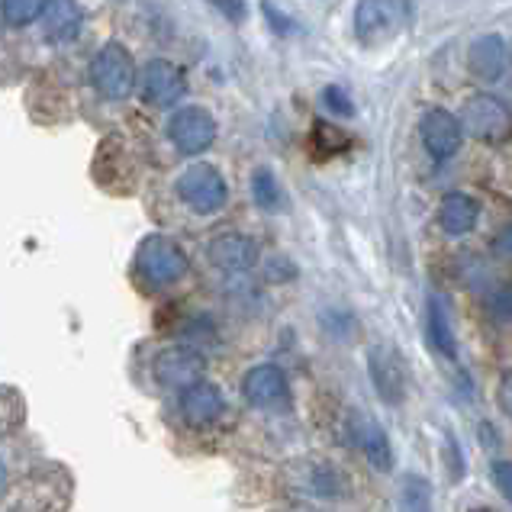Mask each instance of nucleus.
<instances>
[{"label": "nucleus", "instance_id": "f257e3e1", "mask_svg": "<svg viewBox=\"0 0 512 512\" xmlns=\"http://www.w3.org/2000/svg\"><path fill=\"white\" fill-rule=\"evenodd\" d=\"M190 271V258L181 248V242H174L171 236L152 232L145 236L136 248V274L142 277V284H149L152 290L174 287L184 281Z\"/></svg>", "mask_w": 512, "mask_h": 512}, {"label": "nucleus", "instance_id": "f8f14e48", "mask_svg": "<svg viewBox=\"0 0 512 512\" xmlns=\"http://www.w3.org/2000/svg\"><path fill=\"white\" fill-rule=\"evenodd\" d=\"M210 265L226 274H245L258 265V242L242 232H219L207 245Z\"/></svg>", "mask_w": 512, "mask_h": 512}, {"label": "nucleus", "instance_id": "6ab92c4d", "mask_svg": "<svg viewBox=\"0 0 512 512\" xmlns=\"http://www.w3.org/2000/svg\"><path fill=\"white\" fill-rule=\"evenodd\" d=\"M429 339L438 355H445L448 361L458 358V339H455V326H451L448 306L435 294L429 297Z\"/></svg>", "mask_w": 512, "mask_h": 512}, {"label": "nucleus", "instance_id": "9b49d317", "mask_svg": "<svg viewBox=\"0 0 512 512\" xmlns=\"http://www.w3.org/2000/svg\"><path fill=\"white\" fill-rule=\"evenodd\" d=\"M242 397L248 406H255V409L284 406L290 397L287 374L277 368V364H255V368H248L242 377Z\"/></svg>", "mask_w": 512, "mask_h": 512}, {"label": "nucleus", "instance_id": "a211bd4d", "mask_svg": "<svg viewBox=\"0 0 512 512\" xmlns=\"http://www.w3.org/2000/svg\"><path fill=\"white\" fill-rule=\"evenodd\" d=\"M480 219V203L467 194H445L442 207H438V226H442L448 236H467V232L477 229Z\"/></svg>", "mask_w": 512, "mask_h": 512}, {"label": "nucleus", "instance_id": "6e6552de", "mask_svg": "<svg viewBox=\"0 0 512 512\" xmlns=\"http://www.w3.org/2000/svg\"><path fill=\"white\" fill-rule=\"evenodd\" d=\"M136 84H139V94L145 104L162 107V110L174 107L187 94V81L181 75V68L171 65L168 58H152V62L142 68Z\"/></svg>", "mask_w": 512, "mask_h": 512}, {"label": "nucleus", "instance_id": "9d476101", "mask_svg": "<svg viewBox=\"0 0 512 512\" xmlns=\"http://www.w3.org/2000/svg\"><path fill=\"white\" fill-rule=\"evenodd\" d=\"M178 409H181V416L187 426H194V429H207L213 426V422L223 419L226 413V397H223V390H219L213 380H197V384H190L181 390V397H178Z\"/></svg>", "mask_w": 512, "mask_h": 512}, {"label": "nucleus", "instance_id": "f3484780", "mask_svg": "<svg viewBox=\"0 0 512 512\" xmlns=\"http://www.w3.org/2000/svg\"><path fill=\"white\" fill-rule=\"evenodd\" d=\"M303 490L310 496H316V500H345V496L351 493V484L335 464L316 461V464H306Z\"/></svg>", "mask_w": 512, "mask_h": 512}, {"label": "nucleus", "instance_id": "412c9836", "mask_svg": "<svg viewBox=\"0 0 512 512\" xmlns=\"http://www.w3.org/2000/svg\"><path fill=\"white\" fill-rule=\"evenodd\" d=\"M252 197L265 213H281L287 207L284 187H281V181H277V174L271 168H258L252 174Z\"/></svg>", "mask_w": 512, "mask_h": 512}, {"label": "nucleus", "instance_id": "cd10ccee", "mask_svg": "<svg viewBox=\"0 0 512 512\" xmlns=\"http://www.w3.org/2000/svg\"><path fill=\"white\" fill-rule=\"evenodd\" d=\"M496 403H500V409L512 419V368L503 371L500 384H496Z\"/></svg>", "mask_w": 512, "mask_h": 512}, {"label": "nucleus", "instance_id": "4be33fe9", "mask_svg": "<svg viewBox=\"0 0 512 512\" xmlns=\"http://www.w3.org/2000/svg\"><path fill=\"white\" fill-rule=\"evenodd\" d=\"M400 509L403 512H432V484L419 474H406L400 484Z\"/></svg>", "mask_w": 512, "mask_h": 512}, {"label": "nucleus", "instance_id": "b1692460", "mask_svg": "<svg viewBox=\"0 0 512 512\" xmlns=\"http://www.w3.org/2000/svg\"><path fill=\"white\" fill-rule=\"evenodd\" d=\"M487 306H490L493 319H500V323H512V284H500L496 290H490Z\"/></svg>", "mask_w": 512, "mask_h": 512}, {"label": "nucleus", "instance_id": "7ed1b4c3", "mask_svg": "<svg viewBox=\"0 0 512 512\" xmlns=\"http://www.w3.org/2000/svg\"><path fill=\"white\" fill-rule=\"evenodd\" d=\"M87 75H91L94 91L107 100H126L136 91V81H139L133 55H129V49L120 46V42H107V46L91 58Z\"/></svg>", "mask_w": 512, "mask_h": 512}, {"label": "nucleus", "instance_id": "423d86ee", "mask_svg": "<svg viewBox=\"0 0 512 512\" xmlns=\"http://www.w3.org/2000/svg\"><path fill=\"white\" fill-rule=\"evenodd\" d=\"M207 374V358L203 351L190 348V345H168L155 355L152 361V377L158 387L165 390H184L190 384H197Z\"/></svg>", "mask_w": 512, "mask_h": 512}, {"label": "nucleus", "instance_id": "2eb2a0df", "mask_svg": "<svg viewBox=\"0 0 512 512\" xmlns=\"http://www.w3.org/2000/svg\"><path fill=\"white\" fill-rule=\"evenodd\" d=\"M81 33V10L75 0H49L42 4V39L52 46H68Z\"/></svg>", "mask_w": 512, "mask_h": 512}, {"label": "nucleus", "instance_id": "7c9ffc66", "mask_svg": "<svg viewBox=\"0 0 512 512\" xmlns=\"http://www.w3.org/2000/svg\"><path fill=\"white\" fill-rule=\"evenodd\" d=\"M265 13H268V20H271V29H277V33L281 36H287V33H294V26H290V20L287 17H281V13H277L268 0H265Z\"/></svg>", "mask_w": 512, "mask_h": 512}, {"label": "nucleus", "instance_id": "dca6fc26", "mask_svg": "<svg viewBox=\"0 0 512 512\" xmlns=\"http://www.w3.org/2000/svg\"><path fill=\"white\" fill-rule=\"evenodd\" d=\"M467 68L480 81H500L509 68V49L500 36H480L467 49Z\"/></svg>", "mask_w": 512, "mask_h": 512}, {"label": "nucleus", "instance_id": "4468645a", "mask_svg": "<svg viewBox=\"0 0 512 512\" xmlns=\"http://www.w3.org/2000/svg\"><path fill=\"white\" fill-rule=\"evenodd\" d=\"M351 442L358 445V451L364 455V461H368L374 471L387 474L393 471V445H390V435L384 432V426L380 422H374L371 416H351Z\"/></svg>", "mask_w": 512, "mask_h": 512}, {"label": "nucleus", "instance_id": "393cba45", "mask_svg": "<svg viewBox=\"0 0 512 512\" xmlns=\"http://www.w3.org/2000/svg\"><path fill=\"white\" fill-rule=\"evenodd\" d=\"M490 477H493L496 490L503 493V500L512 503V461H493L490 464Z\"/></svg>", "mask_w": 512, "mask_h": 512}, {"label": "nucleus", "instance_id": "20e7f679", "mask_svg": "<svg viewBox=\"0 0 512 512\" xmlns=\"http://www.w3.org/2000/svg\"><path fill=\"white\" fill-rule=\"evenodd\" d=\"M174 190H178L184 207L200 213V216L219 213L229 200V184L223 178V171H219L216 165H207V162H194L190 168H184Z\"/></svg>", "mask_w": 512, "mask_h": 512}, {"label": "nucleus", "instance_id": "f03ea898", "mask_svg": "<svg viewBox=\"0 0 512 512\" xmlns=\"http://www.w3.org/2000/svg\"><path fill=\"white\" fill-rule=\"evenodd\" d=\"M409 17H413V7L409 0H358L355 7V36L361 46H384V42L397 39Z\"/></svg>", "mask_w": 512, "mask_h": 512}, {"label": "nucleus", "instance_id": "473e14b6", "mask_svg": "<svg viewBox=\"0 0 512 512\" xmlns=\"http://www.w3.org/2000/svg\"><path fill=\"white\" fill-rule=\"evenodd\" d=\"M474 512H487V509H474Z\"/></svg>", "mask_w": 512, "mask_h": 512}, {"label": "nucleus", "instance_id": "2f4dec72", "mask_svg": "<svg viewBox=\"0 0 512 512\" xmlns=\"http://www.w3.org/2000/svg\"><path fill=\"white\" fill-rule=\"evenodd\" d=\"M4 480H7V471H4V461H0V487H4Z\"/></svg>", "mask_w": 512, "mask_h": 512}, {"label": "nucleus", "instance_id": "5701e85b", "mask_svg": "<svg viewBox=\"0 0 512 512\" xmlns=\"http://www.w3.org/2000/svg\"><path fill=\"white\" fill-rule=\"evenodd\" d=\"M0 13L10 26H26L39 20L42 13V0H0Z\"/></svg>", "mask_w": 512, "mask_h": 512}, {"label": "nucleus", "instance_id": "aec40b11", "mask_svg": "<svg viewBox=\"0 0 512 512\" xmlns=\"http://www.w3.org/2000/svg\"><path fill=\"white\" fill-rule=\"evenodd\" d=\"M351 149V136L345 133V129L332 126L326 120H316L313 123V133H310V152L316 162H326V158H335Z\"/></svg>", "mask_w": 512, "mask_h": 512}, {"label": "nucleus", "instance_id": "0eeeda50", "mask_svg": "<svg viewBox=\"0 0 512 512\" xmlns=\"http://www.w3.org/2000/svg\"><path fill=\"white\" fill-rule=\"evenodd\" d=\"M168 139L181 155H203L216 142V120L203 107H181L168 120Z\"/></svg>", "mask_w": 512, "mask_h": 512}, {"label": "nucleus", "instance_id": "1a4fd4ad", "mask_svg": "<svg viewBox=\"0 0 512 512\" xmlns=\"http://www.w3.org/2000/svg\"><path fill=\"white\" fill-rule=\"evenodd\" d=\"M368 374L377 397L387 406H400L406 400V368L403 358L390 345H374L368 351Z\"/></svg>", "mask_w": 512, "mask_h": 512}, {"label": "nucleus", "instance_id": "bb28decb", "mask_svg": "<svg viewBox=\"0 0 512 512\" xmlns=\"http://www.w3.org/2000/svg\"><path fill=\"white\" fill-rule=\"evenodd\" d=\"M210 7H216L223 17H229L232 23H242L245 20V0H207Z\"/></svg>", "mask_w": 512, "mask_h": 512}, {"label": "nucleus", "instance_id": "c85d7f7f", "mask_svg": "<svg viewBox=\"0 0 512 512\" xmlns=\"http://www.w3.org/2000/svg\"><path fill=\"white\" fill-rule=\"evenodd\" d=\"M445 451H448V464H451V480H461L464 477V458H461V451H458V442L448 435V442H445Z\"/></svg>", "mask_w": 512, "mask_h": 512}, {"label": "nucleus", "instance_id": "ddd939ff", "mask_svg": "<svg viewBox=\"0 0 512 512\" xmlns=\"http://www.w3.org/2000/svg\"><path fill=\"white\" fill-rule=\"evenodd\" d=\"M419 136H422V145H426V152L435 158V162H445V158H451L461 149L464 129H461L455 113L435 107V110H429L426 116H422Z\"/></svg>", "mask_w": 512, "mask_h": 512}, {"label": "nucleus", "instance_id": "39448f33", "mask_svg": "<svg viewBox=\"0 0 512 512\" xmlns=\"http://www.w3.org/2000/svg\"><path fill=\"white\" fill-rule=\"evenodd\" d=\"M464 133H471L480 142H503L512 136V113L503 100L490 94H474L464 100V110L458 116Z\"/></svg>", "mask_w": 512, "mask_h": 512}, {"label": "nucleus", "instance_id": "a878e982", "mask_svg": "<svg viewBox=\"0 0 512 512\" xmlns=\"http://www.w3.org/2000/svg\"><path fill=\"white\" fill-rule=\"evenodd\" d=\"M323 104H326L332 113H339V116H351V113H355V104H351L348 94L342 91V87H335V84L323 91Z\"/></svg>", "mask_w": 512, "mask_h": 512}, {"label": "nucleus", "instance_id": "c756f323", "mask_svg": "<svg viewBox=\"0 0 512 512\" xmlns=\"http://www.w3.org/2000/svg\"><path fill=\"white\" fill-rule=\"evenodd\" d=\"M493 252L503 255V258H512V223L500 229V236L493 239Z\"/></svg>", "mask_w": 512, "mask_h": 512}]
</instances>
